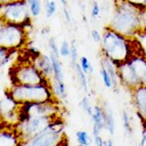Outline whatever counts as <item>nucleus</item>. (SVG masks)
I'll use <instances>...</instances> for the list:
<instances>
[{"instance_id": "12", "label": "nucleus", "mask_w": 146, "mask_h": 146, "mask_svg": "<svg viewBox=\"0 0 146 146\" xmlns=\"http://www.w3.org/2000/svg\"><path fill=\"white\" fill-rule=\"evenodd\" d=\"M33 64L38 68L44 77L49 80L50 76L54 75V69H53V62L49 55H44V54H39L38 56H35L32 60Z\"/></svg>"}, {"instance_id": "13", "label": "nucleus", "mask_w": 146, "mask_h": 146, "mask_svg": "<svg viewBox=\"0 0 146 146\" xmlns=\"http://www.w3.org/2000/svg\"><path fill=\"white\" fill-rule=\"evenodd\" d=\"M92 121V137L100 136L101 132L105 129V116H104V109L101 105L94 106V113L91 117Z\"/></svg>"}, {"instance_id": "15", "label": "nucleus", "mask_w": 146, "mask_h": 146, "mask_svg": "<svg viewBox=\"0 0 146 146\" xmlns=\"http://www.w3.org/2000/svg\"><path fill=\"white\" fill-rule=\"evenodd\" d=\"M52 90L54 92V96L56 100H66L68 97L67 87L64 81H54L52 83Z\"/></svg>"}, {"instance_id": "21", "label": "nucleus", "mask_w": 146, "mask_h": 146, "mask_svg": "<svg viewBox=\"0 0 146 146\" xmlns=\"http://www.w3.org/2000/svg\"><path fill=\"white\" fill-rule=\"evenodd\" d=\"M80 66H81L82 70L86 72L87 75H91L94 72V67H92L91 62L89 61V58L87 56H81L80 57Z\"/></svg>"}, {"instance_id": "24", "label": "nucleus", "mask_w": 146, "mask_h": 146, "mask_svg": "<svg viewBox=\"0 0 146 146\" xmlns=\"http://www.w3.org/2000/svg\"><path fill=\"white\" fill-rule=\"evenodd\" d=\"M56 3L54 0H46L44 1V11H46V17L47 18H52L56 13Z\"/></svg>"}, {"instance_id": "10", "label": "nucleus", "mask_w": 146, "mask_h": 146, "mask_svg": "<svg viewBox=\"0 0 146 146\" xmlns=\"http://www.w3.org/2000/svg\"><path fill=\"white\" fill-rule=\"evenodd\" d=\"M131 94L137 116L140 118V120H146V86H140L133 89Z\"/></svg>"}, {"instance_id": "1", "label": "nucleus", "mask_w": 146, "mask_h": 146, "mask_svg": "<svg viewBox=\"0 0 146 146\" xmlns=\"http://www.w3.org/2000/svg\"><path fill=\"white\" fill-rule=\"evenodd\" d=\"M102 39V54L111 60L117 66H120L133 56L143 55L141 46L137 39H129L113 31L110 27H105Z\"/></svg>"}, {"instance_id": "3", "label": "nucleus", "mask_w": 146, "mask_h": 146, "mask_svg": "<svg viewBox=\"0 0 146 146\" xmlns=\"http://www.w3.org/2000/svg\"><path fill=\"white\" fill-rule=\"evenodd\" d=\"M11 97L18 104L27 103H47L56 101L52 90V84H36V86H12L7 90Z\"/></svg>"}, {"instance_id": "14", "label": "nucleus", "mask_w": 146, "mask_h": 146, "mask_svg": "<svg viewBox=\"0 0 146 146\" xmlns=\"http://www.w3.org/2000/svg\"><path fill=\"white\" fill-rule=\"evenodd\" d=\"M103 109H104V116H105V130L110 136H113L116 131V121H115L112 109L108 102H103Z\"/></svg>"}, {"instance_id": "37", "label": "nucleus", "mask_w": 146, "mask_h": 146, "mask_svg": "<svg viewBox=\"0 0 146 146\" xmlns=\"http://www.w3.org/2000/svg\"><path fill=\"white\" fill-rule=\"evenodd\" d=\"M14 1H19V0H0V4H1V5H6V4L14 3Z\"/></svg>"}, {"instance_id": "26", "label": "nucleus", "mask_w": 146, "mask_h": 146, "mask_svg": "<svg viewBox=\"0 0 146 146\" xmlns=\"http://www.w3.org/2000/svg\"><path fill=\"white\" fill-rule=\"evenodd\" d=\"M48 48H49V55H54L56 57H60V48L55 41L54 38H50L49 41H48Z\"/></svg>"}, {"instance_id": "11", "label": "nucleus", "mask_w": 146, "mask_h": 146, "mask_svg": "<svg viewBox=\"0 0 146 146\" xmlns=\"http://www.w3.org/2000/svg\"><path fill=\"white\" fill-rule=\"evenodd\" d=\"M23 140L20 138L13 125H4L0 132V146H22Z\"/></svg>"}, {"instance_id": "20", "label": "nucleus", "mask_w": 146, "mask_h": 146, "mask_svg": "<svg viewBox=\"0 0 146 146\" xmlns=\"http://www.w3.org/2000/svg\"><path fill=\"white\" fill-rule=\"evenodd\" d=\"M121 121H123V127H124L125 133L127 136H131L132 132H133V127H132V124H131V118H130L126 110L121 111Z\"/></svg>"}, {"instance_id": "32", "label": "nucleus", "mask_w": 146, "mask_h": 146, "mask_svg": "<svg viewBox=\"0 0 146 146\" xmlns=\"http://www.w3.org/2000/svg\"><path fill=\"white\" fill-rule=\"evenodd\" d=\"M141 25H143V34H146V8L141 12Z\"/></svg>"}, {"instance_id": "18", "label": "nucleus", "mask_w": 146, "mask_h": 146, "mask_svg": "<svg viewBox=\"0 0 146 146\" xmlns=\"http://www.w3.org/2000/svg\"><path fill=\"white\" fill-rule=\"evenodd\" d=\"M76 141L78 145H82V146H90L91 143H92V137L90 136V133L86 130H77L76 133Z\"/></svg>"}, {"instance_id": "16", "label": "nucleus", "mask_w": 146, "mask_h": 146, "mask_svg": "<svg viewBox=\"0 0 146 146\" xmlns=\"http://www.w3.org/2000/svg\"><path fill=\"white\" fill-rule=\"evenodd\" d=\"M72 67H74V70H75V74L77 76V80L80 82V86L81 88L83 89L84 92H88L89 91V86H88V75L82 70L80 63H75L72 64Z\"/></svg>"}, {"instance_id": "33", "label": "nucleus", "mask_w": 146, "mask_h": 146, "mask_svg": "<svg viewBox=\"0 0 146 146\" xmlns=\"http://www.w3.org/2000/svg\"><path fill=\"white\" fill-rule=\"evenodd\" d=\"M94 143H95V146H103L104 145V139L100 136H95L94 137Z\"/></svg>"}, {"instance_id": "8", "label": "nucleus", "mask_w": 146, "mask_h": 146, "mask_svg": "<svg viewBox=\"0 0 146 146\" xmlns=\"http://www.w3.org/2000/svg\"><path fill=\"white\" fill-rule=\"evenodd\" d=\"M55 119L56 118H53V117L29 116V117H26L25 119H22L21 121H19V123H17L14 125V129L20 136V138L23 140V143H25L34 138L35 136H38L42 131H44Z\"/></svg>"}, {"instance_id": "2", "label": "nucleus", "mask_w": 146, "mask_h": 146, "mask_svg": "<svg viewBox=\"0 0 146 146\" xmlns=\"http://www.w3.org/2000/svg\"><path fill=\"white\" fill-rule=\"evenodd\" d=\"M143 9L127 0H115L113 15L109 27L129 39H136L143 32Z\"/></svg>"}, {"instance_id": "9", "label": "nucleus", "mask_w": 146, "mask_h": 146, "mask_svg": "<svg viewBox=\"0 0 146 146\" xmlns=\"http://www.w3.org/2000/svg\"><path fill=\"white\" fill-rule=\"evenodd\" d=\"M61 117V109L57 101L47 103H27L18 106V123L26 117Z\"/></svg>"}, {"instance_id": "30", "label": "nucleus", "mask_w": 146, "mask_h": 146, "mask_svg": "<svg viewBox=\"0 0 146 146\" xmlns=\"http://www.w3.org/2000/svg\"><path fill=\"white\" fill-rule=\"evenodd\" d=\"M91 38H92L94 42H96V43H102L103 36H101V34L98 33V31L92 29V31H91Z\"/></svg>"}, {"instance_id": "28", "label": "nucleus", "mask_w": 146, "mask_h": 146, "mask_svg": "<svg viewBox=\"0 0 146 146\" xmlns=\"http://www.w3.org/2000/svg\"><path fill=\"white\" fill-rule=\"evenodd\" d=\"M71 54H70V60H71V66L77 63V57H78V50L76 47V42L72 41L71 43Z\"/></svg>"}, {"instance_id": "31", "label": "nucleus", "mask_w": 146, "mask_h": 146, "mask_svg": "<svg viewBox=\"0 0 146 146\" xmlns=\"http://www.w3.org/2000/svg\"><path fill=\"white\" fill-rule=\"evenodd\" d=\"M100 12H101V9H100V5L97 4V3H94L92 8H91V17H92L94 19H97V18L100 17Z\"/></svg>"}, {"instance_id": "38", "label": "nucleus", "mask_w": 146, "mask_h": 146, "mask_svg": "<svg viewBox=\"0 0 146 146\" xmlns=\"http://www.w3.org/2000/svg\"><path fill=\"white\" fill-rule=\"evenodd\" d=\"M61 4H62L63 6H67V0H60Z\"/></svg>"}, {"instance_id": "23", "label": "nucleus", "mask_w": 146, "mask_h": 146, "mask_svg": "<svg viewBox=\"0 0 146 146\" xmlns=\"http://www.w3.org/2000/svg\"><path fill=\"white\" fill-rule=\"evenodd\" d=\"M80 106L82 108V110L86 112L90 118L92 117V113H94V106L90 104V101L88 97H83L80 102Z\"/></svg>"}, {"instance_id": "25", "label": "nucleus", "mask_w": 146, "mask_h": 146, "mask_svg": "<svg viewBox=\"0 0 146 146\" xmlns=\"http://www.w3.org/2000/svg\"><path fill=\"white\" fill-rule=\"evenodd\" d=\"M13 52L14 50H8V49H5V48H0V61H1V67L6 66L11 61L12 53Z\"/></svg>"}, {"instance_id": "22", "label": "nucleus", "mask_w": 146, "mask_h": 146, "mask_svg": "<svg viewBox=\"0 0 146 146\" xmlns=\"http://www.w3.org/2000/svg\"><path fill=\"white\" fill-rule=\"evenodd\" d=\"M101 76H102V80H103V84L105 86V88L108 89H111L113 88V82H112V78L109 74V71L102 66L101 67Z\"/></svg>"}, {"instance_id": "27", "label": "nucleus", "mask_w": 146, "mask_h": 146, "mask_svg": "<svg viewBox=\"0 0 146 146\" xmlns=\"http://www.w3.org/2000/svg\"><path fill=\"white\" fill-rule=\"evenodd\" d=\"M70 54H71V44L68 41H63L60 46L61 57H70Z\"/></svg>"}, {"instance_id": "6", "label": "nucleus", "mask_w": 146, "mask_h": 146, "mask_svg": "<svg viewBox=\"0 0 146 146\" xmlns=\"http://www.w3.org/2000/svg\"><path fill=\"white\" fill-rule=\"evenodd\" d=\"M0 15H1V22L23 26L26 28L32 25V15L26 0H19V1L1 5Z\"/></svg>"}, {"instance_id": "34", "label": "nucleus", "mask_w": 146, "mask_h": 146, "mask_svg": "<svg viewBox=\"0 0 146 146\" xmlns=\"http://www.w3.org/2000/svg\"><path fill=\"white\" fill-rule=\"evenodd\" d=\"M63 13H64L66 21H67L68 23H70V22H71V15H70V12H69V9H68L67 6H63Z\"/></svg>"}, {"instance_id": "4", "label": "nucleus", "mask_w": 146, "mask_h": 146, "mask_svg": "<svg viewBox=\"0 0 146 146\" xmlns=\"http://www.w3.org/2000/svg\"><path fill=\"white\" fill-rule=\"evenodd\" d=\"M12 86H36V84H50L49 80L43 76L32 61L18 62L11 68Z\"/></svg>"}, {"instance_id": "36", "label": "nucleus", "mask_w": 146, "mask_h": 146, "mask_svg": "<svg viewBox=\"0 0 146 146\" xmlns=\"http://www.w3.org/2000/svg\"><path fill=\"white\" fill-rule=\"evenodd\" d=\"M103 146H115V144H113V141H112L111 138H109V139H105L104 140V145Z\"/></svg>"}, {"instance_id": "7", "label": "nucleus", "mask_w": 146, "mask_h": 146, "mask_svg": "<svg viewBox=\"0 0 146 146\" xmlns=\"http://www.w3.org/2000/svg\"><path fill=\"white\" fill-rule=\"evenodd\" d=\"M27 43L26 27L1 22L0 26V44L8 50H18Z\"/></svg>"}, {"instance_id": "35", "label": "nucleus", "mask_w": 146, "mask_h": 146, "mask_svg": "<svg viewBox=\"0 0 146 146\" xmlns=\"http://www.w3.org/2000/svg\"><path fill=\"white\" fill-rule=\"evenodd\" d=\"M131 4L136 5V6H139V7H143L144 8V5H145V0H127Z\"/></svg>"}, {"instance_id": "39", "label": "nucleus", "mask_w": 146, "mask_h": 146, "mask_svg": "<svg viewBox=\"0 0 146 146\" xmlns=\"http://www.w3.org/2000/svg\"><path fill=\"white\" fill-rule=\"evenodd\" d=\"M144 8H146V0H145V5H144Z\"/></svg>"}, {"instance_id": "29", "label": "nucleus", "mask_w": 146, "mask_h": 146, "mask_svg": "<svg viewBox=\"0 0 146 146\" xmlns=\"http://www.w3.org/2000/svg\"><path fill=\"white\" fill-rule=\"evenodd\" d=\"M141 121V138H140V146H146V120Z\"/></svg>"}, {"instance_id": "40", "label": "nucleus", "mask_w": 146, "mask_h": 146, "mask_svg": "<svg viewBox=\"0 0 146 146\" xmlns=\"http://www.w3.org/2000/svg\"><path fill=\"white\" fill-rule=\"evenodd\" d=\"M78 146H82V145H78Z\"/></svg>"}, {"instance_id": "5", "label": "nucleus", "mask_w": 146, "mask_h": 146, "mask_svg": "<svg viewBox=\"0 0 146 146\" xmlns=\"http://www.w3.org/2000/svg\"><path fill=\"white\" fill-rule=\"evenodd\" d=\"M64 126L62 117H58L44 131L25 141L22 146H60L67 140L64 137Z\"/></svg>"}, {"instance_id": "19", "label": "nucleus", "mask_w": 146, "mask_h": 146, "mask_svg": "<svg viewBox=\"0 0 146 146\" xmlns=\"http://www.w3.org/2000/svg\"><path fill=\"white\" fill-rule=\"evenodd\" d=\"M27 4H28V7H29V11H31V15L33 18H36L39 17L41 11H42V3L41 0H26Z\"/></svg>"}, {"instance_id": "17", "label": "nucleus", "mask_w": 146, "mask_h": 146, "mask_svg": "<svg viewBox=\"0 0 146 146\" xmlns=\"http://www.w3.org/2000/svg\"><path fill=\"white\" fill-rule=\"evenodd\" d=\"M53 62V69H54V75L53 80L54 81H64V74H63V68L62 63L60 61V57H56L54 55H49Z\"/></svg>"}]
</instances>
